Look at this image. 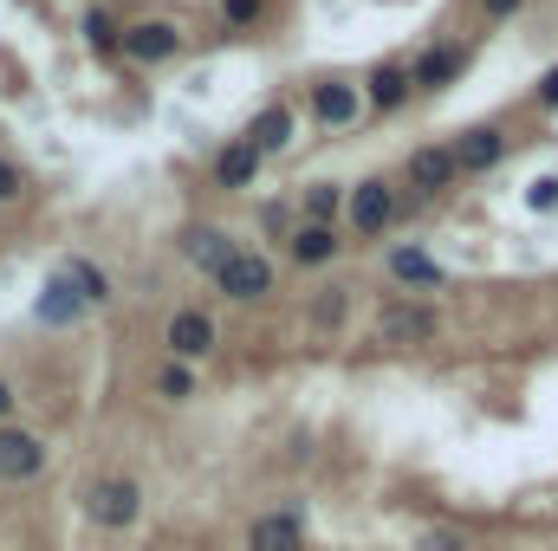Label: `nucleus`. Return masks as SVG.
<instances>
[{
  "instance_id": "obj_5",
  "label": "nucleus",
  "mask_w": 558,
  "mask_h": 551,
  "mask_svg": "<svg viewBox=\"0 0 558 551\" xmlns=\"http://www.w3.org/2000/svg\"><path fill=\"white\" fill-rule=\"evenodd\" d=\"M390 221H397V188H390L384 175L357 182V188H351V228H357L364 241H377V234H384Z\"/></svg>"
},
{
  "instance_id": "obj_15",
  "label": "nucleus",
  "mask_w": 558,
  "mask_h": 551,
  "mask_svg": "<svg viewBox=\"0 0 558 551\" xmlns=\"http://www.w3.org/2000/svg\"><path fill=\"white\" fill-rule=\"evenodd\" d=\"M312 111H318V124H351L357 118V91L344 85V78H325V85H312Z\"/></svg>"
},
{
  "instance_id": "obj_2",
  "label": "nucleus",
  "mask_w": 558,
  "mask_h": 551,
  "mask_svg": "<svg viewBox=\"0 0 558 551\" xmlns=\"http://www.w3.org/2000/svg\"><path fill=\"white\" fill-rule=\"evenodd\" d=\"M162 344H169V357H175V364H202V357L215 351V318H208V311H195V305H182V311H169Z\"/></svg>"
},
{
  "instance_id": "obj_7",
  "label": "nucleus",
  "mask_w": 558,
  "mask_h": 551,
  "mask_svg": "<svg viewBox=\"0 0 558 551\" xmlns=\"http://www.w3.org/2000/svg\"><path fill=\"white\" fill-rule=\"evenodd\" d=\"M448 149H454V169H461V175H487V169L507 156V131H500V124H474V131H461Z\"/></svg>"
},
{
  "instance_id": "obj_8",
  "label": "nucleus",
  "mask_w": 558,
  "mask_h": 551,
  "mask_svg": "<svg viewBox=\"0 0 558 551\" xmlns=\"http://www.w3.org/2000/svg\"><path fill=\"white\" fill-rule=\"evenodd\" d=\"M118 46H124L137 65H162V59L182 52V33H175L169 20H143V26H131V33H118Z\"/></svg>"
},
{
  "instance_id": "obj_22",
  "label": "nucleus",
  "mask_w": 558,
  "mask_h": 551,
  "mask_svg": "<svg viewBox=\"0 0 558 551\" xmlns=\"http://www.w3.org/2000/svg\"><path fill=\"white\" fill-rule=\"evenodd\" d=\"M156 396H162V403H189V396H195V377H189V364H169V370H156Z\"/></svg>"
},
{
  "instance_id": "obj_21",
  "label": "nucleus",
  "mask_w": 558,
  "mask_h": 551,
  "mask_svg": "<svg viewBox=\"0 0 558 551\" xmlns=\"http://www.w3.org/2000/svg\"><path fill=\"white\" fill-rule=\"evenodd\" d=\"M65 279L78 285V298H85V305H105V298H111V279L98 273L92 260H72V267H65Z\"/></svg>"
},
{
  "instance_id": "obj_16",
  "label": "nucleus",
  "mask_w": 558,
  "mask_h": 551,
  "mask_svg": "<svg viewBox=\"0 0 558 551\" xmlns=\"http://www.w3.org/2000/svg\"><path fill=\"white\" fill-rule=\"evenodd\" d=\"M254 175H260V156H254L247 143H228V149L215 156V182H221V188H247Z\"/></svg>"
},
{
  "instance_id": "obj_31",
  "label": "nucleus",
  "mask_w": 558,
  "mask_h": 551,
  "mask_svg": "<svg viewBox=\"0 0 558 551\" xmlns=\"http://www.w3.org/2000/svg\"><path fill=\"white\" fill-rule=\"evenodd\" d=\"M13 403H20V396H13V390H7V383H0V421H7V415H13Z\"/></svg>"
},
{
  "instance_id": "obj_11",
  "label": "nucleus",
  "mask_w": 558,
  "mask_h": 551,
  "mask_svg": "<svg viewBox=\"0 0 558 551\" xmlns=\"http://www.w3.org/2000/svg\"><path fill=\"white\" fill-rule=\"evenodd\" d=\"M247 551H305V526L299 513H267L247 526Z\"/></svg>"
},
{
  "instance_id": "obj_12",
  "label": "nucleus",
  "mask_w": 558,
  "mask_h": 551,
  "mask_svg": "<svg viewBox=\"0 0 558 551\" xmlns=\"http://www.w3.org/2000/svg\"><path fill=\"white\" fill-rule=\"evenodd\" d=\"M241 143H247L260 162H267V156H279V149L292 143V111H286V105H267V111L247 124V137H241Z\"/></svg>"
},
{
  "instance_id": "obj_26",
  "label": "nucleus",
  "mask_w": 558,
  "mask_h": 551,
  "mask_svg": "<svg viewBox=\"0 0 558 551\" xmlns=\"http://www.w3.org/2000/svg\"><path fill=\"white\" fill-rule=\"evenodd\" d=\"M221 20L228 26H254L260 20V0H221Z\"/></svg>"
},
{
  "instance_id": "obj_13",
  "label": "nucleus",
  "mask_w": 558,
  "mask_h": 551,
  "mask_svg": "<svg viewBox=\"0 0 558 551\" xmlns=\"http://www.w3.org/2000/svg\"><path fill=\"white\" fill-rule=\"evenodd\" d=\"M39 325H78L85 318V298H78V285L59 273V279H46V292H39Z\"/></svg>"
},
{
  "instance_id": "obj_29",
  "label": "nucleus",
  "mask_w": 558,
  "mask_h": 551,
  "mask_svg": "<svg viewBox=\"0 0 558 551\" xmlns=\"http://www.w3.org/2000/svg\"><path fill=\"white\" fill-rule=\"evenodd\" d=\"M539 105H546V111H558V65L539 78Z\"/></svg>"
},
{
  "instance_id": "obj_9",
  "label": "nucleus",
  "mask_w": 558,
  "mask_h": 551,
  "mask_svg": "<svg viewBox=\"0 0 558 551\" xmlns=\"http://www.w3.org/2000/svg\"><path fill=\"white\" fill-rule=\"evenodd\" d=\"M454 149L448 143H422L416 156H410V182H416L422 195H441V188H454Z\"/></svg>"
},
{
  "instance_id": "obj_23",
  "label": "nucleus",
  "mask_w": 558,
  "mask_h": 551,
  "mask_svg": "<svg viewBox=\"0 0 558 551\" xmlns=\"http://www.w3.org/2000/svg\"><path fill=\"white\" fill-rule=\"evenodd\" d=\"M526 208H533V215H553V208H558V182H553V175H539V182L526 188Z\"/></svg>"
},
{
  "instance_id": "obj_10",
  "label": "nucleus",
  "mask_w": 558,
  "mask_h": 551,
  "mask_svg": "<svg viewBox=\"0 0 558 551\" xmlns=\"http://www.w3.org/2000/svg\"><path fill=\"white\" fill-rule=\"evenodd\" d=\"M461 72H468V52L461 46H435V52H422V65L410 72V91H448Z\"/></svg>"
},
{
  "instance_id": "obj_14",
  "label": "nucleus",
  "mask_w": 558,
  "mask_h": 551,
  "mask_svg": "<svg viewBox=\"0 0 558 551\" xmlns=\"http://www.w3.org/2000/svg\"><path fill=\"white\" fill-rule=\"evenodd\" d=\"M338 247H344V241H338V228H325V221H305V228L292 234V260H299V267H331Z\"/></svg>"
},
{
  "instance_id": "obj_3",
  "label": "nucleus",
  "mask_w": 558,
  "mask_h": 551,
  "mask_svg": "<svg viewBox=\"0 0 558 551\" xmlns=\"http://www.w3.org/2000/svg\"><path fill=\"white\" fill-rule=\"evenodd\" d=\"M46 474V441L33 428H0V487H26Z\"/></svg>"
},
{
  "instance_id": "obj_24",
  "label": "nucleus",
  "mask_w": 558,
  "mask_h": 551,
  "mask_svg": "<svg viewBox=\"0 0 558 551\" xmlns=\"http://www.w3.org/2000/svg\"><path fill=\"white\" fill-rule=\"evenodd\" d=\"M85 33H92V46H98V52H111V46H118V26H111V13H85Z\"/></svg>"
},
{
  "instance_id": "obj_25",
  "label": "nucleus",
  "mask_w": 558,
  "mask_h": 551,
  "mask_svg": "<svg viewBox=\"0 0 558 551\" xmlns=\"http://www.w3.org/2000/svg\"><path fill=\"white\" fill-rule=\"evenodd\" d=\"M344 305H351L344 292H325V298L312 305V325H344Z\"/></svg>"
},
{
  "instance_id": "obj_6",
  "label": "nucleus",
  "mask_w": 558,
  "mask_h": 551,
  "mask_svg": "<svg viewBox=\"0 0 558 551\" xmlns=\"http://www.w3.org/2000/svg\"><path fill=\"white\" fill-rule=\"evenodd\" d=\"M435 338V305H410V298H390L377 311V344H428Z\"/></svg>"
},
{
  "instance_id": "obj_30",
  "label": "nucleus",
  "mask_w": 558,
  "mask_h": 551,
  "mask_svg": "<svg viewBox=\"0 0 558 551\" xmlns=\"http://www.w3.org/2000/svg\"><path fill=\"white\" fill-rule=\"evenodd\" d=\"M481 7H487L494 20H513V13H520V0H481Z\"/></svg>"
},
{
  "instance_id": "obj_28",
  "label": "nucleus",
  "mask_w": 558,
  "mask_h": 551,
  "mask_svg": "<svg viewBox=\"0 0 558 551\" xmlns=\"http://www.w3.org/2000/svg\"><path fill=\"white\" fill-rule=\"evenodd\" d=\"M422 551H468V539H461V532H428Z\"/></svg>"
},
{
  "instance_id": "obj_1",
  "label": "nucleus",
  "mask_w": 558,
  "mask_h": 551,
  "mask_svg": "<svg viewBox=\"0 0 558 551\" xmlns=\"http://www.w3.org/2000/svg\"><path fill=\"white\" fill-rule=\"evenodd\" d=\"M85 519H92L98 532H131L143 519V487L137 480H98V487L85 493Z\"/></svg>"
},
{
  "instance_id": "obj_20",
  "label": "nucleus",
  "mask_w": 558,
  "mask_h": 551,
  "mask_svg": "<svg viewBox=\"0 0 558 551\" xmlns=\"http://www.w3.org/2000/svg\"><path fill=\"white\" fill-rule=\"evenodd\" d=\"M338 208H344L338 182H312V188H305V221H325V228H338Z\"/></svg>"
},
{
  "instance_id": "obj_17",
  "label": "nucleus",
  "mask_w": 558,
  "mask_h": 551,
  "mask_svg": "<svg viewBox=\"0 0 558 551\" xmlns=\"http://www.w3.org/2000/svg\"><path fill=\"white\" fill-rule=\"evenodd\" d=\"M390 279H397V285H428V292H435L448 273H441L428 254H416V247H397V254H390Z\"/></svg>"
},
{
  "instance_id": "obj_18",
  "label": "nucleus",
  "mask_w": 558,
  "mask_h": 551,
  "mask_svg": "<svg viewBox=\"0 0 558 551\" xmlns=\"http://www.w3.org/2000/svg\"><path fill=\"white\" fill-rule=\"evenodd\" d=\"M403 98H410V72L403 65H377L371 72V105L377 111H403Z\"/></svg>"
},
{
  "instance_id": "obj_4",
  "label": "nucleus",
  "mask_w": 558,
  "mask_h": 551,
  "mask_svg": "<svg viewBox=\"0 0 558 551\" xmlns=\"http://www.w3.org/2000/svg\"><path fill=\"white\" fill-rule=\"evenodd\" d=\"M215 285H221L228 298L254 305V298H267V292H274V267H267L260 254H241V247H234V254H228V260L215 267Z\"/></svg>"
},
{
  "instance_id": "obj_27",
  "label": "nucleus",
  "mask_w": 558,
  "mask_h": 551,
  "mask_svg": "<svg viewBox=\"0 0 558 551\" xmlns=\"http://www.w3.org/2000/svg\"><path fill=\"white\" fill-rule=\"evenodd\" d=\"M20 188H26V182H20V169H13V162H7V156H0V201H13V195H20Z\"/></svg>"
},
{
  "instance_id": "obj_19",
  "label": "nucleus",
  "mask_w": 558,
  "mask_h": 551,
  "mask_svg": "<svg viewBox=\"0 0 558 551\" xmlns=\"http://www.w3.org/2000/svg\"><path fill=\"white\" fill-rule=\"evenodd\" d=\"M182 254H189L195 267H208V273H215L234 247H228V234H215V228H189V234H182Z\"/></svg>"
}]
</instances>
